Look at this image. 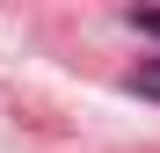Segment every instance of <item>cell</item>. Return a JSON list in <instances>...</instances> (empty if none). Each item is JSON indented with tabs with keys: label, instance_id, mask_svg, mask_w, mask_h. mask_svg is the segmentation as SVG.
<instances>
[{
	"label": "cell",
	"instance_id": "1",
	"mask_svg": "<svg viewBox=\"0 0 160 153\" xmlns=\"http://www.w3.org/2000/svg\"><path fill=\"white\" fill-rule=\"evenodd\" d=\"M124 22H131V29H138V37H160V8H131Z\"/></svg>",
	"mask_w": 160,
	"mask_h": 153
}]
</instances>
